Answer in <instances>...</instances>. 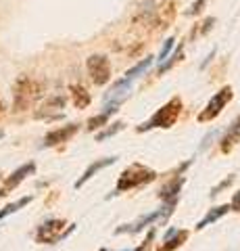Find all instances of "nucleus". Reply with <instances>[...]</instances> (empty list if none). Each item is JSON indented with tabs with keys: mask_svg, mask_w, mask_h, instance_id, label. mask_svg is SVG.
Returning <instances> with one entry per match:
<instances>
[{
	"mask_svg": "<svg viewBox=\"0 0 240 251\" xmlns=\"http://www.w3.org/2000/svg\"><path fill=\"white\" fill-rule=\"evenodd\" d=\"M109 113H100V115H94V117H90V120H88V126H86V128L90 130V132H94V130H98V128H103V126H107V122H109Z\"/></svg>",
	"mask_w": 240,
	"mask_h": 251,
	"instance_id": "20",
	"label": "nucleus"
},
{
	"mask_svg": "<svg viewBox=\"0 0 240 251\" xmlns=\"http://www.w3.org/2000/svg\"><path fill=\"white\" fill-rule=\"evenodd\" d=\"M4 113H6V107H4V103H2V100H0V122H2Z\"/></svg>",
	"mask_w": 240,
	"mask_h": 251,
	"instance_id": "27",
	"label": "nucleus"
},
{
	"mask_svg": "<svg viewBox=\"0 0 240 251\" xmlns=\"http://www.w3.org/2000/svg\"><path fill=\"white\" fill-rule=\"evenodd\" d=\"M71 99H73V105H75L77 109H86V107L92 103L90 92L84 88V86H80V84H73V86H71Z\"/></svg>",
	"mask_w": 240,
	"mask_h": 251,
	"instance_id": "16",
	"label": "nucleus"
},
{
	"mask_svg": "<svg viewBox=\"0 0 240 251\" xmlns=\"http://www.w3.org/2000/svg\"><path fill=\"white\" fill-rule=\"evenodd\" d=\"M230 209L232 211H240V191L232 197V203H230Z\"/></svg>",
	"mask_w": 240,
	"mask_h": 251,
	"instance_id": "26",
	"label": "nucleus"
},
{
	"mask_svg": "<svg viewBox=\"0 0 240 251\" xmlns=\"http://www.w3.org/2000/svg\"><path fill=\"white\" fill-rule=\"evenodd\" d=\"M34 172H36V163L34 161H27V163H23L21 168H17L9 178L4 180V184L0 186V197H6L9 193H13L27 176H34Z\"/></svg>",
	"mask_w": 240,
	"mask_h": 251,
	"instance_id": "8",
	"label": "nucleus"
},
{
	"mask_svg": "<svg viewBox=\"0 0 240 251\" xmlns=\"http://www.w3.org/2000/svg\"><path fill=\"white\" fill-rule=\"evenodd\" d=\"M232 97H234V90H232V86H223L219 92H215L213 97H211V100H209V103L205 105V109L198 113L196 120H198L200 124L213 122L215 117H218V115L223 111V109H226V105L232 100Z\"/></svg>",
	"mask_w": 240,
	"mask_h": 251,
	"instance_id": "5",
	"label": "nucleus"
},
{
	"mask_svg": "<svg viewBox=\"0 0 240 251\" xmlns=\"http://www.w3.org/2000/svg\"><path fill=\"white\" fill-rule=\"evenodd\" d=\"M232 182H234V176H230V178H226V180H221V182H219L218 186L211 188V197H215V195H219V193L223 191V188H228Z\"/></svg>",
	"mask_w": 240,
	"mask_h": 251,
	"instance_id": "24",
	"label": "nucleus"
},
{
	"mask_svg": "<svg viewBox=\"0 0 240 251\" xmlns=\"http://www.w3.org/2000/svg\"><path fill=\"white\" fill-rule=\"evenodd\" d=\"M205 4H207V0H196L195 4L190 6V11H188V15H198L200 11L205 9Z\"/></svg>",
	"mask_w": 240,
	"mask_h": 251,
	"instance_id": "25",
	"label": "nucleus"
},
{
	"mask_svg": "<svg viewBox=\"0 0 240 251\" xmlns=\"http://www.w3.org/2000/svg\"><path fill=\"white\" fill-rule=\"evenodd\" d=\"M75 224H67L63 218H50L42 222L36 230V243H42V245H55V243L63 241L65 237L73 232Z\"/></svg>",
	"mask_w": 240,
	"mask_h": 251,
	"instance_id": "4",
	"label": "nucleus"
},
{
	"mask_svg": "<svg viewBox=\"0 0 240 251\" xmlns=\"http://www.w3.org/2000/svg\"><path fill=\"white\" fill-rule=\"evenodd\" d=\"M80 130L77 124H67V126H61V128H55L50 130L48 134L44 136V147H57V145H63V143H69Z\"/></svg>",
	"mask_w": 240,
	"mask_h": 251,
	"instance_id": "9",
	"label": "nucleus"
},
{
	"mask_svg": "<svg viewBox=\"0 0 240 251\" xmlns=\"http://www.w3.org/2000/svg\"><path fill=\"white\" fill-rule=\"evenodd\" d=\"M186 241H188V230H184V228H180V230L172 228V230L165 234V239L159 245L157 251H175L177 247H182Z\"/></svg>",
	"mask_w": 240,
	"mask_h": 251,
	"instance_id": "13",
	"label": "nucleus"
},
{
	"mask_svg": "<svg viewBox=\"0 0 240 251\" xmlns=\"http://www.w3.org/2000/svg\"><path fill=\"white\" fill-rule=\"evenodd\" d=\"M161 15H165V17H159L161 27H167L174 19V0H167V2L161 4Z\"/></svg>",
	"mask_w": 240,
	"mask_h": 251,
	"instance_id": "19",
	"label": "nucleus"
},
{
	"mask_svg": "<svg viewBox=\"0 0 240 251\" xmlns=\"http://www.w3.org/2000/svg\"><path fill=\"white\" fill-rule=\"evenodd\" d=\"M115 161H117V157H103V159H96L94 163H90V166H88L86 170H84V174H82L80 178L75 180V188H82L84 184L88 182V180H92V178H94V176L98 174L100 170H105V168L113 166Z\"/></svg>",
	"mask_w": 240,
	"mask_h": 251,
	"instance_id": "10",
	"label": "nucleus"
},
{
	"mask_svg": "<svg viewBox=\"0 0 240 251\" xmlns=\"http://www.w3.org/2000/svg\"><path fill=\"white\" fill-rule=\"evenodd\" d=\"M98 251H107V249H105V247H103V249H98Z\"/></svg>",
	"mask_w": 240,
	"mask_h": 251,
	"instance_id": "28",
	"label": "nucleus"
},
{
	"mask_svg": "<svg viewBox=\"0 0 240 251\" xmlns=\"http://www.w3.org/2000/svg\"><path fill=\"white\" fill-rule=\"evenodd\" d=\"M230 211V205L226 203V205H218V207H213V209H209L207 211V216L200 220V222L196 224V230H203V228H207L209 224H213V222H218L219 218H223Z\"/></svg>",
	"mask_w": 240,
	"mask_h": 251,
	"instance_id": "15",
	"label": "nucleus"
},
{
	"mask_svg": "<svg viewBox=\"0 0 240 251\" xmlns=\"http://www.w3.org/2000/svg\"><path fill=\"white\" fill-rule=\"evenodd\" d=\"M157 178V172L142 166V163H131L126 170L119 174L117 178V186H115V193L113 195H119V193H126L131 191L136 186H142V184H149Z\"/></svg>",
	"mask_w": 240,
	"mask_h": 251,
	"instance_id": "3",
	"label": "nucleus"
},
{
	"mask_svg": "<svg viewBox=\"0 0 240 251\" xmlns=\"http://www.w3.org/2000/svg\"><path fill=\"white\" fill-rule=\"evenodd\" d=\"M123 126H126L123 122H115V124H111L109 128L105 130V132H100V134L96 136V140H98V143H103V140H107V138L115 136V134H117V132H121V130H123Z\"/></svg>",
	"mask_w": 240,
	"mask_h": 251,
	"instance_id": "21",
	"label": "nucleus"
},
{
	"mask_svg": "<svg viewBox=\"0 0 240 251\" xmlns=\"http://www.w3.org/2000/svg\"><path fill=\"white\" fill-rule=\"evenodd\" d=\"M180 113H182V99L174 97V99H169L161 109H157V111H154L144 124L138 126L136 130L138 132H149V130H154V128L167 130V128H172V126L177 122Z\"/></svg>",
	"mask_w": 240,
	"mask_h": 251,
	"instance_id": "2",
	"label": "nucleus"
},
{
	"mask_svg": "<svg viewBox=\"0 0 240 251\" xmlns=\"http://www.w3.org/2000/svg\"><path fill=\"white\" fill-rule=\"evenodd\" d=\"M151 65H153V57H144L140 63H138V65H134L131 69H128V72H126V77H121V80H126V82L136 80V77H140Z\"/></svg>",
	"mask_w": 240,
	"mask_h": 251,
	"instance_id": "18",
	"label": "nucleus"
},
{
	"mask_svg": "<svg viewBox=\"0 0 240 251\" xmlns=\"http://www.w3.org/2000/svg\"><path fill=\"white\" fill-rule=\"evenodd\" d=\"M144 251H149V249H144Z\"/></svg>",
	"mask_w": 240,
	"mask_h": 251,
	"instance_id": "30",
	"label": "nucleus"
},
{
	"mask_svg": "<svg viewBox=\"0 0 240 251\" xmlns=\"http://www.w3.org/2000/svg\"><path fill=\"white\" fill-rule=\"evenodd\" d=\"M238 143H240V115H238L236 120L228 126L226 134H223V138L219 140V149H221V153H230L232 149H234Z\"/></svg>",
	"mask_w": 240,
	"mask_h": 251,
	"instance_id": "12",
	"label": "nucleus"
},
{
	"mask_svg": "<svg viewBox=\"0 0 240 251\" xmlns=\"http://www.w3.org/2000/svg\"><path fill=\"white\" fill-rule=\"evenodd\" d=\"M174 42H175V38H167V40L163 42V49H161V52H159V63H163L167 59V54L174 49Z\"/></svg>",
	"mask_w": 240,
	"mask_h": 251,
	"instance_id": "23",
	"label": "nucleus"
},
{
	"mask_svg": "<svg viewBox=\"0 0 240 251\" xmlns=\"http://www.w3.org/2000/svg\"><path fill=\"white\" fill-rule=\"evenodd\" d=\"M65 107V99L63 97H52L48 100H44V105L36 111L38 120H52V117L61 115V109Z\"/></svg>",
	"mask_w": 240,
	"mask_h": 251,
	"instance_id": "11",
	"label": "nucleus"
},
{
	"mask_svg": "<svg viewBox=\"0 0 240 251\" xmlns=\"http://www.w3.org/2000/svg\"><path fill=\"white\" fill-rule=\"evenodd\" d=\"M42 90H44L42 84L34 80V77H27V75L17 77V82L13 86V111L21 113L32 109L38 103V99L42 97Z\"/></svg>",
	"mask_w": 240,
	"mask_h": 251,
	"instance_id": "1",
	"label": "nucleus"
},
{
	"mask_svg": "<svg viewBox=\"0 0 240 251\" xmlns=\"http://www.w3.org/2000/svg\"><path fill=\"white\" fill-rule=\"evenodd\" d=\"M184 176L182 174H177L175 178H172L165 186H161V191H159V199L161 201H177V197H180V191H182V184H184Z\"/></svg>",
	"mask_w": 240,
	"mask_h": 251,
	"instance_id": "14",
	"label": "nucleus"
},
{
	"mask_svg": "<svg viewBox=\"0 0 240 251\" xmlns=\"http://www.w3.org/2000/svg\"><path fill=\"white\" fill-rule=\"evenodd\" d=\"M32 195H27V197H21V199H17V201H13V203H9V205H4L2 209H0V222H2L4 218H9V216H13V214H17L19 209H23L25 205H29L32 203Z\"/></svg>",
	"mask_w": 240,
	"mask_h": 251,
	"instance_id": "17",
	"label": "nucleus"
},
{
	"mask_svg": "<svg viewBox=\"0 0 240 251\" xmlns=\"http://www.w3.org/2000/svg\"><path fill=\"white\" fill-rule=\"evenodd\" d=\"M2 136H4V134H2V132H0V138H2Z\"/></svg>",
	"mask_w": 240,
	"mask_h": 251,
	"instance_id": "29",
	"label": "nucleus"
},
{
	"mask_svg": "<svg viewBox=\"0 0 240 251\" xmlns=\"http://www.w3.org/2000/svg\"><path fill=\"white\" fill-rule=\"evenodd\" d=\"M177 201H169V203H165V207L163 209H157V211H151V214H146V216H142V218H138L136 222H131V224H123V226H119L117 230H115V234H123V232H130V234H136V232H140V230H144L149 224H153V222H157L159 218H165V216H169L172 214V209H174V205H175Z\"/></svg>",
	"mask_w": 240,
	"mask_h": 251,
	"instance_id": "6",
	"label": "nucleus"
},
{
	"mask_svg": "<svg viewBox=\"0 0 240 251\" xmlns=\"http://www.w3.org/2000/svg\"><path fill=\"white\" fill-rule=\"evenodd\" d=\"M86 67H88L92 82L96 86H105L111 80V63L105 54H92V57H88Z\"/></svg>",
	"mask_w": 240,
	"mask_h": 251,
	"instance_id": "7",
	"label": "nucleus"
},
{
	"mask_svg": "<svg viewBox=\"0 0 240 251\" xmlns=\"http://www.w3.org/2000/svg\"><path fill=\"white\" fill-rule=\"evenodd\" d=\"M182 57H184V46L180 44V46H177V50L172 54V59H169V61H163V65H159V75H161V74H165L167 69L172 67L174 63H177V61H180Z\"/></svg>",
	"mask_w": 240,
	"mask_h": 251,
	"instance_id": "22",
	"label": "nucleus"
}]
</instances>
